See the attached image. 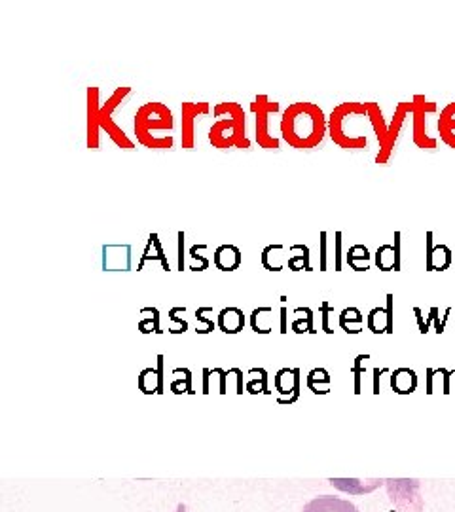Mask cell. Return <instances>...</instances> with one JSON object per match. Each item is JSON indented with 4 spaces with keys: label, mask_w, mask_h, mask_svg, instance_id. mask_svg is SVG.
Segmentation results:
<instances>
[{
    "label": "cell",
    "mask_w": 455,
    "mask_h": 512,
    "mask_svg": "<svg viewBox=\"0 0 455 512\" xmlns=\"http://www.w3.org/2000/svg\"><path fill=\"white\" fill-rule=\"evenodd\" d=\"M342 245H344V236L342 232L334 234V270L342 272Z\"/></svg>",
    "instance_id": "cell-34"
},
{
    "label": "cell",
    "mask_w": 455,
    "mask_h": 512,
    "mask_svg": "<svg viewBox=\"0 0 455 512\" xmlns=\"http://www.w3.org/2000/svg\"><path fill=\"white\" fill-rule=\"evenodd\" d=\"M285 300L287 296H283V308H281V332H287V308H285Z\"/></svg>",
    "instance_id": "cell-38"
},
{
    "label": "cell",
    "mask_w": 455,
    "mask_h": 512,
    "mask_svg": "<svg viewBox=\"0 0 455 512\" xmlns=\"http://www.w3.org/2000/svg\"><path fill=\"white\" fill-rule=\"evenodd\" d=\"M164 357L160 355L158 357V368H145L139 376V389L145 393V395H156V393H162L164 389Z\"/></svg>",
    "instance_id": "cell-15"
},
{
    "label": "cell",
    "mask_w": 455,
    "mask_h": 512,
    "mask_svg": "<svg viewBox=\"0 0 455 512\" xmlns=\"http://www.w3.org/2000/svg\"><path fill=\"white\" fill-rule=\"evenodd\" d=\"M207 249H209V247H207V243H198V245H194V247L190 249V258H192V266H190V270H192V272H203V270H207V268H209L211 260H209L207 256L203 255Z\"/></svg>",
    "instance_id": "cell-29"
},
{
    "label": "cell",
    "mask_w": 455,
    "mask_h": 512,
    "mask_svg": "<svg viewBox=\"0 0 455 512\" xmlns=\"http://www.w3.org/2000/svg\"><path fill=\"white\" fill-rule=\"evenodd\" d=\"M412 110H414V103H401V105L397 107L395 114H393L391 124L387 126L385 145L380 148V152H378V156H376V164L383 165L389 162V158H391V154H393V150H395V145H397V141H399V137H401L402 128H404V124H406V118H408V114H412Z\"/></svg>",
    "instance_id": "cell-7"
},
{
    "label": "cell",
    "mask_w": 455,
    "mask_h": 512,
    "mask_svg": "<svg viewBox=\"0 0 455 512\" xmlns=\"http://www.w3.org/2000/svg\"><path fill=\"white\" fill-rule=\"evenodd\" d=\"M433 238H435L433 232L425 234V268H427V272H444L452 266L454 253L444 243L435 245Z\"/></svg>",
    "instance_id": "cell-8"
},
{
    "label": "cell",
    "mask_w": 455,
    "mask_h": 512,
    "mask_svg": "<svg viewBox=\"0 0 455 512\" xmlns=\"http://www.w3.org/2000/svg\"><path fill=\"white\" fill-rule=\"evenodd\" d=\"M173 376H177L171 384V391L181 395V393H192V378H190V370L186 368H175Z\"/></svg>",
    "instance_id": "cell-31"
},
{
    "label": "cell",
    "mask_w": 455,
    "mask_h": 512,
    "mask_svg": "<svg viewBox=\"0 0 455 512\" xmlns=\"http://www.w3.org/2000/svg\"><path fill=\"white\" fill-rule=\"evenodd\" d=\"M321 311H323V329H325V332H328V334H332L334 330L330 329V315L334 313V308H332L328 302H323V304H321Z\"/></svg>",
    "instance_id": "cell-37"
},
{
    "label": "cell",
    "mask_w": 455,
    "mask_h": 512,
    "mask_svg": "<svg viewBox=\"0 0 455 512\" xmlns=\"http://www.w3.org/2000/svg\"><path fill=\"white\" fill-rule=\"evenodd\" d=\"M346 262L351 270L366 272L372 264V255H370L366 245L359 243V245H353V247L347 249Z\"/></svg>",
    "instance_id": "cell-20"
},
{
    "label": "cell",
    "mask_w": 455,
    "mask_h": 512,
    "mask_svg": "<svg viewBox=\"0 0 455 512\" xmlns=\"http://www.w3.org/2000/svg\"><path fill=\"white\" fill-rule=\"evenodd\" d=\"M302 512H359V509L342 497L323 495V497H315V499H311L310 503H306Z\"/></svg>",
    "instance_id": "cell-12"
},
{
    "label": "cell",
    "mask_w": 455,
    "mask_h": 512,
    "mask_svg": "<svg viewBox=\"0 0 455 512\" xmlns=\"http://www.w3.org/2000/svg\"><path fill=\"white\" fill-rule=\"evenodd\" d=\"M213 308H200V310L196 311V319L200 321L201 327L200 330H196V332H200V334H209L211 330L215 329V323H213V319H207L205 317V313H211Z\"/></svg>",
    "instance_id": "cell-35"
},
{
    "label": "cell",
    "mask_w": 455,
    "mask_h": 512,
    "mask_svg": "<svg viewBox=\"0 0 455 512\" xmlns=\"http://www.w3.org/2000/svg\"><path fill=\"white\" fill-rule=\"evenodd\" d=\"M129 93H131V88H128V86L118 88L116 92L110 95L109 101L99 110V128L105 129V131L109 133L112 143H114L116 147L122 148V150H133L135 145H133V141L126 135V131L120 128V126H116L112 114H114V110L118 109V107H122V103H124V99L128 97Z\"/></svg>",
    "instance_id": "cell-4"
},
{
    "label": "cell",
    "mask_w": 455,
    "mask_h": 512,
    "mask_svg": "<svg viewBox=\"0 0 455 512\" xmlns=\"http://www.w3.org/2000/svg\"><path fill=\"white\" fill-rule=\"evenodd\" d=\"M251 110L256 116V143L266 150H277L281 143L277 137H273L270 116L279 112V103L272 101L268 95H258L251 103Z\"/></svg>",
    "instance_id": "cell-5"
},
{
    "label": "cell",
    "mask_w": 455,
    "mask_h": 512,
    "mask_svg": "<svg viewBox=\"0 0 455 512\" xmlns=\"http://www.w3.org/2000/svg\"><path fill=\"white\" fill-rule=\"evenodd\" d=\"M200 114H209V103H182V148H194L196 118Z\"/></svg>",
    "instance_id": "cell-9"
},
{
    "label": "cell",
    "mask_w": 455,
    "mask_h": 512,
    "mask_svg": "<svg viewBox=\"0 0 455 512\" xmlns=\"http://www.w3.org/2000/svg\"><path fill=\"white\" fill-rule=\"evenodd\" d=\"M146 262H160L165 272H169V260L165 256L164 245H162L158 234H150L148 236V243H146L145 251H143V256H141V262L137 266L139 272L145 268Z\"/></svg>",
    "instance_id": "cell-17"
},
{
    "label": "cell",
    "mask_w": 455,
    "mask_h": 512,
    "mask_svg": "<svg viewBox=\"0 0 455 512\" xmlns=\"http://www.w3.org/2000/svg\"><path fill=\"white\" fill-rule=\"evenodd\" d=\"M251 323H253V329L258 334H268L273 329V308H258L253 311V317H251Z\"/></svg>",
    "instance_id": "cell-25"
},
{
    "label": "cell",
    "mask_w": 455,
    "mask_h": 512,
    "mask_svg": "<svg viewBox=\"0 0 455 512\" xmlns=\"http://www.w3.org/2000/svg\"><path fill=\"white\" fill-rule=\"evenodd\" d=\"M340 325H342V329L349 332V334L361 332V327H363V315H361V311L357 310V308H347V310L342 311V315H340Z\"/></svg>",
    "instance_id": "cell-26"
},
{
    "label": "cell",
    "mask_w": 455,
    "mask_h": 512,
    "mask_svg": "<svg viewBox=\"0 0 455 512\" xmlns=\"http://www.w3.org/2000/svg\"><path fill=\"white\" fill-rule=\"evenodd\" d=\"M294 315H298L292 321V330L296 334H304V332H315L313 330V311L310 308H296Z\"/></svg>",
    "instance_id": "cell-27"
},
{
    "label": "cell",
    "mask_w": 455,
    "mask_h": 512,
    "mask_svg": "<svg viewBox=\"0 0 455 512\" xmlns=\"http://www.w3.org/2000/svg\"><path fill=\"white\" fill-rule=\"evenodd\" d=\"M249 376H253L249 382H247V391L249 393H268V376H266V370L262 368H253L249 370Z\"/></svg>",
    "instance_id": "cell-30"
},
{
    "label": "cell",
    "mask_w": 455,
    "mask_h": 512,
    "mask_svg": "<svg viewBox=\"0 0 455 512\" xmlns=\"http://www.w3.org/2000/svg\"><path fill=\"white\" fill-rule=\"evenodd\" d=\"M308 385H310L311 391L317 393V395H325V393H328L330 376H328L327 370H323V368L311 370L310 376H308Z\"/></svg>",
    "instance_id": "cell-28"
},
{
    "label": "cell",
    "mask_w": 455,
    "mask_h": 512,
    "mask_svg": "<svg viewBox=\"0 0 455 512\" xmlns=\"http://www.w3.org/2000/svg\"><path fill=\"white\" fill-rule=\"evenodd\" d=\"M241 262H243V255H241L239 247L230 245V243L220 245L213 256V264L219 268L220 272H236L239 270Z\"/></svg>",
    "instance_id": "cell-16"
},
{
    "label": "cell",
    "mask_w": 455,
    "mask_h": 512,
    "mask_svg": "<svg viewBox=\"0 0 455 512\" xmlns=\"http://www.w3.org/2000/svg\"><path fill=\"white\" fill-rule=\"evenodd\" d=\"M374 262L378 266V270L382 272H401V266L397 264V256H395V245H382L378 247Z\"/></svg>",
    "instance_id": "cell-24"
},
{
    "label": "cell",
    "mask_w": 455,
    "mask_h": 512,
    "mask_svg": "<svg viewBox=\"0 0 455 512\" xmlns=\"http://www.w3.org/2000/svg\"><path fill=\"white\" fill-rule=\"evenodd\" d=\"M219 327L224 334H237L245 327V315L239 308H224L220 311Z\"/></svg>",
    "instance_id": "cell-19"
},
{
    "label": "cell",
    "mask_w": 455,
    "mask_h": 512,
    "mask_svg": "<svg viewBox=\"0 0 455 512\" xmlns=\"http://www.w3.org/2000/svg\"><path fill=\"white\" fill-rule=\"evenodd\" d=\"M414 103V143L418 145L421 150H435L437 148V139L429 135V128H427V114L429 112H437V103L427 101L425 95H416L412 99Z\"/></svg>",
    "instance_id": "cell-6"
},
{
    "label": "cell",
    "mask_w": 455,
    "mask_h": 512,
    "mask_svg": "<svg viewBox=\"0 0 455 512\" xmlns=\"http://www.w3.org/2000/svg\"><path fill=\"white\" fill-rule=\"evenodd\" d=\"M141 313L148 315L146 319H143V321L139 323L141 332H145V334H148V332H162V330H160V313H158L156 308H145Z\"/></svg>",
    "instance_id": "cell-32"
},
{
    "label": "cell",
    "mask_w": 455,
    "mask_h": 512,
    "mask_svg": "<svg viewBox=\"0 0 455 512\" xmlns=\"http://www.w3.org/2000/svg\"><path fill=\"white\" fill-rule=\"evenodd\" d=\"M173 112L164 103H146L135 114V135L137 141L152 150H169L175 145Z\"/></svg>",
    "instance_id": "cell-2"
},
{
    "label": "cell",
    "mask_w": 455,
    "mask_h": 512,
    "mask_svg": "<svg viewBox=\"0 0 455 512\" xmlns=\"http://www.w3.org/2000/svg\"><path fill=\"white\" fill-rule=\"evenodd\" d=\"M105 272H129L131 270V245H105L103 247Z\"/></svg>",
    "instance_id": "cell-10"
},
{
    "label": "cell",
    "mask_w": 455,
    "mask_h": 512,
    "mask_svg": "<svg viewBox=\"0 0 455 512\" xmlns=\"http://www.w3.org/2000/svg\"><path fill=\"white\" fill-rule=\"evenodd\" d=\"M175 512H188V511H186V505H182V503H181V505H177V511H175Z\"/></svg>",
    "instance_id": "cell-39"
},
{
    "label": "cell",
    "mask_w": 455,
    "mask_h": 512,
    "mask_svg": "<svg viewBox=\"0 0 455 512\" xmlns=\"http://www.w3.org/2000/svg\"><path fill=\"white\" fill-rule=\"evenodd\" d=\"M283 253H285V247L281 243H273L268 245L262 256H260V262L262 266L268 270V272H281L285 268V260H283Z\"/></svg>",
    "instance_id": "cell-21"
},
{
    "label": "cell",
    "mask_w": 455,
    "mask_h": 512,
    "mask_svg": "<svg viewBox=\"0 0 455 512\" xmlns=\"http://www.w3.org/2000/svg\"><path fill=\"white\" fill-rule=\"evenodd\" d=\"M368 329L374 334L393 332V294H387V306L368 313Z\"/></svg>",
    "instance_id": "cell-14"
},
{
    "label": "cell",
    "mask_w": 455,
    "mask_h": 512,
    "mask_svg": "<svg viewBox=\"0 0 455 512\" xmlns=\"http://www.w3.org/2000/svg\"><path fill=\"white\" fill-rule=\"evenodd\" d=\"M289 270L292 272H311L310 247L304 243H296L291 247L289 256Z\"/></svg>",
    "instance_id": "cell-22"
},
{
    "label": "cell",
    "mask_w": 455,
    "mask_h": 512,
    "mask_svg": "<svg viewBox=\"0 0 455 512\" xmlns=\"http://www.w3.org/2000/svg\"><path fill=\"white\" fill-rule=\"evenodd\" d=\"M438 133L448 147L455 148V103H450L446 109L440 112Z\"/></svg>",
    "instance_id": "cell-18"
},
{
    "label": "cell",
    "mask_w": 455,
    "mask_h": 512,
    "mask_svg": "<svg viewBox=\"0 0 455 512\" xmlns=\"http://www.w3.org/2000/svg\"><path fill=\"white\" fill-rule=\"evenodd\" d=\"M215 116L220 118L209 129V141L215 148H251V141L245 135V112L237 103H219Z\"/></svg>",
    "instance_id": "cell-3"
},
{
    "label": "cell",
    "mask_w": 455,
    "mask_h": 512,
    "mask_svg": "<svg viewBox=\"0 0 455 512\" xmlns=\"http://www.w3.org/2000/svg\"><path fill=\"white\" fill-rule=\"evenodd\" d=\"M391 384H393V389H395L397 393H402V395L412 393V391L416 389V385H418L416 372L410 370V368H399L397 372H393Z\"/></svg>",
    "instance_id": "cell-23"
},
{
    "label": "cell",
    "mask_w": 455,
    "mask_h": 512,
    "mask_svg": "<svg viewBox=\"0 0 455 512\" xmlns=\"http://www.w3.org/2000/svg\"><path fill=\"white\" fill-rule=\"evenodd\" d=\"M177 245H179V247H177V253H179V255H177V268H179V272H182V270H186V268H184V255H186V253H184V232H179V234H177Z\"/></svg>",
    "instance_id": "cell-36"
},
{
    "label": "cell",
    "mask_w": 455,
    "mask_h": 512,
    "mask_svg": "<svg viewBox=\"0 0 455 512\" xmlns=\"http://www.w3.org/2000/svg\"><path fill=\"white\" fill-rule=\"evenodd\" d=\"M99 88H88V148H99Z\"/></svg>",
    "instance_id": "cell-13"
},
{
    "label": "cell",
    "mask_w": 455,
    "mask_h": 512,
    "mask_svg": "<svg viewBox=\"0 0 455 512\" xmlns=\"http://www.w3.org/2000/svg\"><path fill=\"white\" fill-rule=\"evenodd\" d=\"M328 234L323 230L319 234V270L321 272H327L328 268Z\"/></svg>",
    "instance_id": "cell-33"
},
{
    "label": "cell",
    "mask_w": 455,
    "mask_h": 512,
    "mask_svg": "<svg viewBox=\"0 0 455 512\" xmlns=\"http://www.w3.org/2000/svg\"><path fill=\"white\" fill-rule=\"evenodd\" d=\"M275 389L279 391V403H294L300 391V370L298 368H283L275 374Z\"/></svg>",
    "instance_id": "cell-11"
},
{
    "label": "cell",
    "mask_w": 455,
    "mask_h": 512,
    "mask_svg": "<svg viewBox=\"0 0 455 512\" xmlns=\"http://www.w3.org/2000/svg\"><path fill=\"white\" fill-rule=\"evenodd\" d=\"M325 112L315 103H292L281 118V137L298 150L319 147L327 133Z\"/></svg>",
    "instance_id": "cell-1"
}]
</instances>
